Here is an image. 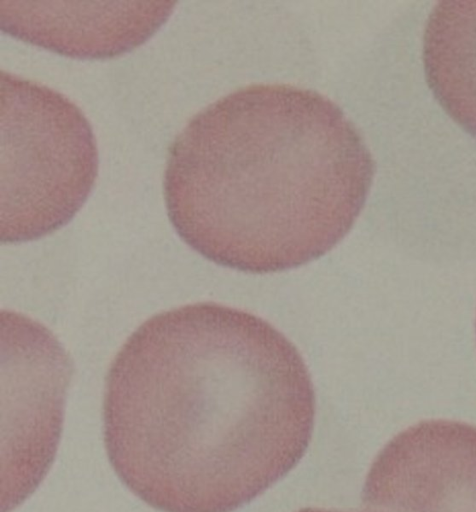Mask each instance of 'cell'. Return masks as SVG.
<instances>
[{"instance_id": "cell-1", "label": "cell", "mask_w": 476, "mask_h": 512, "mask_svg": "<svg viewBox=\"0 0 476 512\" xmlns=\"http://www.w3.org/2000/svg\"><path fill=\"white\" fill-rule=\"evenodd\" d=\"M316 399L296 346L215 302L143 322L107 372L103 435L119 480L162 512H232L288 474Z\"/></svg>"}, {"instance_id": "cell-3", "label": "cell", "mask_w": 476, "mask_h": 512, "mask_svg": "<svg viewBox=\"0 0 476 512\" xmlns=\"http://www.w3.org/2000/svg\"><path fill=\"white\" fill-rule=\"evenodd\" d=\"M0 239L23 243L70 222L98 174V148L80 107L63 93L0 72Z\"/></svg>"}, {"instance_id": "cell-4", "label": "cell", "mask_w": 476, "mask_h": 512, "mask_svg": "<svg viewBox=\"0 0 476 512\" xmlns=\"http://www.w3.org/2000/svg\"><path fill=\"white\" fill-rule=\"evenodd\" d=\"M1 344L2 475L20 474L24 500L53 461L72 362L51 331L17 312H1Z\"/></svg>"}, {"instance_id": "cell-5", "label": "cell", "mask_w": 476, "mask_h": 512, "mask_svg": "<svg viewBox=\"0 0 476 512\" xmlns=\"http://www.w3.org/2000/svg\"><path fill=\"white\" fill-rule=\"evenodd\" d=\"M362 501L382 512H476V426L429 419L404 429L372 462Z\"/></svg>"}, {"instance_id": "cell-8", "label": "cell", "mask_w": 476, "mask_h": 512, "mask_svg": "<svg viewBox=\"0 0 476 512\" xmlns=\"http://www.w3.org/2000/svg\"><path fill=\"white\" fill-rule=\"evenodd\" d=\"M298 512H378V511H340V510L307 507V508H303V509L299 510Z\"/></svg>"}, {"instance_id": "cell-2", "label": "cell", "mask_w": 476, "mask_h": 512, "mask_svg": "<svg viewBox=\"0 0 476 512\" xmlns=\"http://www.w3.org/2000/svg\"><path fill=\"white\" fill-rule=\"evenodd\" d=\"M373 157L328 97L289 84L236 89L193 115L168 149L169 220L194 251L251 274L333 249L369 194Z\"/></svg>"}, {"instance_id": "cell-9", "label": "cell", "mask_w": 476, "mask_h": 512, "mask_svg": "<svg viewBox=\"0 0 476 512\" xmlns=\"http://www.w3.org/2000/svg\"><path fill=\"white\" fill-rule=\"evenodd\" d=\"M475 331H476V324H475Z\"/></svg>"}, {"instance_id": "cell-7", "label": "cell", "mask_w": 476, "mask_h": 512, "mask_svg": "<svg viewBox=\"0 0 476 512\" xmlns=\"http://www.w3.org/2000/svg\"><path fill=\"white\" fill-rule=\"evenodd\" d=\"M427 85L444 112L476 138V1H440L422 45Z\"/></svg>"}, {"instance_id": "cell-6", "label": "cell", "mask_w": 476, "mask_h": 512, "mask_svg": "<svg viewBox=\"0 0 476 512\" xmlns=\"http://www.w3.org/2000/svg\"><path fill=\"white\" fill-rule=\"evenodd\" d=\"M175 1H0L1 30L80 59L127 53L168 20Z\"/></svg>"}]
</instances>
